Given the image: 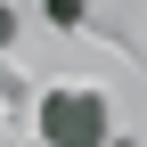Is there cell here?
<instances>
[{
  "mask_svg": "<svg viewBox=\"0 0 147 147\" xmlns=\"http://www.w3.org/2000/svg\"><path fill=\"white\" fill-rule=\"evenodd\" d=\"M115 139V115H106V90L57 82L41 98V147H106Z\"/></svg>",
  "mask_w": 147,
  "mask_h": 147,
  "instance_id": "obj_1",
  "label": "cell"
},
{
  "mask_svg": "<svg viewBox=\"0 0 147 147\" xmlns=\"http://www.w3.org/2000/svg\"><path fill=\"white\" fill-rule=\"evenodd\" d=\"M41 8H49V25H82V16H90V0H41Z\"/></svg>",
  "mask_w": 147,
  "mask_h": 147,
  "instance_id": "obj_2",
  "label": "cell"
},
{
  "mask_svg": "<svg viewBox=\"0 0 147 147\" xmlns=\"http://www.w3.org/2000/svg\"><path fill=\"white\" fill-rule=\"evenodd\" d=\"M16 41V8H0V49H8Z\"/></svg>",
  "mask_w": 147,
  "mask_h": 147,
  "instance_id": "obj_3",
  "label": "cell"
}]
</instances>
